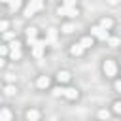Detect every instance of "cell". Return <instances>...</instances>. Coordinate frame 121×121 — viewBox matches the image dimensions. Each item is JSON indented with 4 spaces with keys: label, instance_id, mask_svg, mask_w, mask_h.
<instances>
[{
    "label": "cell",
    "instance_id": "d4e9b609",
    "mask_svg": "<svg viewBox=\"0 0 121 121\" xmlns=\"http://www.w3.org/2000/svg\"><path fill=\"white\" fill-rule=\"evenodd\" d=\"M113 112H115V113L121 112V102H113Z\"/></svg>",
    "mask_w": 121,
    "mask_h": 121
},
{
    "label": "cell",
    "instance_id": "8fae6325",
    "mask_svg": "<svg viewBox=\"0 0 121 121\" xmlns=\"http://www.w3.org/2000/svg\"><path fill=\"white\" fill-rule=\"evenodd\" d=\"M26 119L28 121H38L40 119V112L38 110H28L26 112Z\"/></svg>",
    "mask_w": 121,
    "mask_h": 121
},
{
    "label": "cell",
    "instance_id": "44dd1931",
    "mask_svg": "<svg viewBox=\"0 0 121 121\" xmlns=\"http://www.w3.org/2000/svg\"><path fill=\"white\" fill-rule=\"evenodd\" d=\"M98 117H100V119H108V117H110V112H108V110H100V112H98Z\"/></svg>",
    "mask_w": 121,
    "mask_h": 121
},
{
    "label": "cell",
    "instance_id": "9a60e30c",
    "mask_svg": "<svg viewBox=\"0 0 121 121\" xmlns=\"http://www.w3.org/2000/svg\"><path fill=\"white\" fill-rule=\"evenodd\" d=\"M57 79H59V81H62V83H64V81H68V79H70V72L60 70V72L57 74Z\"/></svg>",
    "mask_w": 121,
    "mask_h": 121
},
{
    "label": "cell",
    "instance_id": "ffe728a7",
    "mask_svg": "<svg viewBox=\"0 0 121 121\" xmlns=\"http://www.w3.org/2000/svg\"><path fill=\"white\" fill-rule=\"evenodd\" d=\"M4 91H6V95H9V96H11V95H15V91H17V89H15L13 85H8Z\"/></svg>",
    "mask_w": 121,
    "mask_h": 121
},
{
    "label": "cell",
    "instance_id": "5bb4252c",
    "mask_svg": "<svg viewBox=\"0 0 121 121\" xmlns=\"http://www.w3.org/2000/svg\"><path fill=\"white\" fill-rule=\"evenodd\" d=\"M0 121H11V112L8 108L0 110Z\"/></svg>",
    "mask_w": 121,
    "mask_h": 121
},
{
    "label": "cell",
    "instance_id": "603a6c76",
    "mask_svg": "<svg viewBox=\"0 0 121 121\" xmlns=\"http://www.w3.org/2000/svg\"><path fill=\"white\" fill-rule=\"evenodd\" d=\"M62 91H64L62 87H55V89H53V96H60V95H62Z\"/></svg>",
    "mask_w": 121,
    "mask_h": 121
},
{
    "label": "cell",
    "instance_id": "2e32d148",
    "mask_svg": "<svg viewBox=\"0 0 121 121\" xmlns=\"http://www.w3.org/2000/svg\"><path fill=\"white\" fill-rule=\"evenodd\" d=\"M9 51H11V59L13 60H19L21 59V47H9Z\"/></svg>",
    "mask_w": 121,
    "mask_h": 121
},
{
    "label": "cell",
    "instance_id": "1f68e13d",
    "mask_svg": "<svg viewBox=\"0 0 121 121\" xmlns=\"http://www.w3.org/2000/svg\"><path fill=\"white\" fill-rule=\"evenodd\" d=\"M0 2H9V0H0Z\"/></svg>",
    "mask_w": 121,
    "mask_h": 121
},
{
    "label": "cell",
    "instance_id": "7c38bea8",
    "mask_svg": "<svg viewBox=\"0 0 121 121\" xmlns=\"http://www.w3.org/2000/svg\"><path fill=\"white\" fill-rule=\"evenodd\" d=\"M79 45H81L83 49H85V47H91V45H93V38H91V36H83V38L79 40Z\"/></svg>",
    "mask_w": 121,
    "mask_h": 121
},
{
    "label": "cell",
    "instance_id": "7a4b0ae2",
    "mask_svg": "<svg viewBox=\"0 0 121 121\" xmlns=\"http://www.w3.org/2000/svg\"><path fill=\"white\" fill-rule=\"evenodd\" d=\"M102 70H104V74H106L108 78H113V76L117 74L115 60H112V59H106V60H104V66H102Z\"/></svg>",
    "mask_w": 121,
    "mask_h": 121
},
{
    "label": "cell",
    "instance_id": "ac0fdd59",
    "mask_svg": "<svg viewBox=\"0 0 121 121\" xmlns=\"http://www.w3.org/2000/svg\"><path fill=\"white\" fill-rule=\"evenodd\" d=\"M74 30H76V26H74L72 23H66V25H62V32L70 34V32H74Z\"/></svg>",
    "mask_w": 121,
    "mask_h": 121
},
{
    "label": "cell",
    "instance_id": "277c9868",
    "mask_svg": "<svg viewBox=\"0 0 121 121\" xmlns=\"http://www.w3.org/2000/svg\"><path fill=\"white\" fill-rule=\"evenodd\" d=\"M57 13H59V15H70V17H76V15H78V8H64V6H62V8L57 9Z\"/></svg>",
    "mask_w": 121,
    "mask_h": 121
},
{
    "label": "cell",
    "instance_id": "8992f818",
    "mask_svg": "<svg viewBox=\"0 0 121 121\" xmlns=\"http://www.w3.org/2000/svg\"><path fill=\"white\" fill-rule=\"evenodd\" d=\"M49 83H51V79H49L47 76H40V78H38V81H36L38 89H47V87H49Z\"/></svg>",
    "mask_w": 121,
    "mask_h": 121
},
{
    "label": "cell",
    "instance_id": "6da1fadb",
    "mask_svg": "<svg viewBox=\"0 0 121 121\" xmlns=\"http://www.w3.org/2000/svg\"><path fill=\"white\" fill-rule=\"evenodd\" d=\"M43 8V0H30L28 2V6L25 8V17H30V15H34L36 11H40Z\"/></svg>",
    "mask_w": 121,
    "mask_h": 121
},
{
    "label": "cell",
    "instance_id": "9c48e42d",
    "mask_svg": "<svg viewBox=\"0 0 121 121\" xmlns=\"http://www.w3.org/2000/svg\"><path fill=\"white\" fill-rule=\"evenodd\" d=\"M47 42L55 47L57 45V30L55 28H49V32H47Z\"/></svg>",
    "mask_w": 121,
    "mask_h": 121
},
{
    "label": "cell",
    "instance_id": "3957f363",
    "mask_svg": "<svg viewBox=\"0 0 121 121\" xmlns=\"http://www.w3.org/2000/svg\"><path fill=\"white\" fill-rule=\"evenodd\" d=\"M43 47H45V42H43V40H36V42L32 43V55H34L36 59H40V57L43 55Z\"/></svg>",
    "mask_w": 121,
    "mask_h": 121
},
{
    "label": "cell",
    "instance_id": "4fadbf2b",
    "mask_svg": "<svg viewBox=\"0 0 121 121\" xmlns=\"http://www.w3.org/2000/svg\"><path fill=\"white\" fill-rule=\"evenodd\" d=\"M70 53H72V55H74V57H79V55H81V53H83V47H81V45H79V43H74V45H72V47H70Z\"/></svg>",
    "mask_w": 121,
    "mask_h": 121
},
{
    "label": "cell",
    "instance_id": "7402d4cb",
    "mask_svg": "<svg viewBox=\"0 0 121 121\" xmlns=\"http://www.w3.org/2000/svg\"><path fill=\"white\" fill-rule=\"evenodd\" d=\"M8 26H9V23H8V21H0V32H6V30H8Z\"/></svg>",
    "mask_w": 121,
    "mask_h": 121
},
{
    "label": "cell",
    "instance_id": "ba28073f",
    "mask_svg": "<svg viewBox=\"0 0 121 121\" xmlns=\"http://www.w3.org/2000/svg\"><path fill=\"white\" fill-rule=\"evenodd\" d=\"M36 34H38V30H36V28H26V40H28V43H30V45L36 42Z\"/></svg>",
    "mask_w": 121,
    "mask_h": 121
},
{
    "label": "cell",
    "instance_id": "f546056e",
    "mask_svg": "<svg viewBox=\"0 0 121 121\" xmlns=\"http://www.w3.org/2000/svg\"><path fill=\"white\" fill-rule=\"evenodd\" d=\"M117 2H119V0H108V4H110V6H117Z\"/></svg>",
    "mask_w": 121,
    "mask_h": 121
},
{
    "label": "cell",
    "instance_id": "4316f807",
    "mask_svg": "<svg viewBox=\"0 0 121 121\" xmlns=\"http://www.w3.org/2000/svg\"><path fill=\"white\" fill-rule=\"evenodd\" d=\"M6 53H8V47L6 45H0V57H4Z\"/></svg>",
    "mask_w": 121,
    "mask_h": 121
},
{
    "label": "cell",
    "instance_id": "5b68a950",
    "mask_svg": "<svg viewBox=\"0 0 121 121\" xmlns=\"http://www.w3.org/2000/svg\"><path fill=\"white\" fill-rule=\"evenodd\" d=\"M91 34H95L98 40H108V30H102L100 26H93L91 28Z\"/></svg>",
    "mask_w": 121,
    "mask_h": 121
},
{
    "label": "cell",
    "instance_id": "cb8c5ba5",
    "mask_svg": "<svg viewBox=\"0 0 121 121\" xmlns=\"http://www.w3.org/2000/svg\"><path fill=\"white\" fill-rule=\"evenodd\" d=\"M76 6V0H64V8H74Z\"/></svg>",
    "mask_w": 121,
    "mask_h": 121
},
{
    "label": "cell",
    "instance_id": "30bf717a",
    "mask_svg": "<svg viewBox=\"0 0 121 121\" xmlns=\"http://www.w3.org/2000/svg\"><path fill=\"white\" fill-rule=\"evenodd\" d=\"M112 26H113V21H112L110 17H104V19L100 21V28H102V30H108V28H112Z\"/></svg>",
    "mask_w": 121,
    "mask_h": 121
},
{
    "label": "cell",
    "instance_id": "e0dca14e",
    "mask_svg": "<svg viewBox=\"0 0 121 121\" xmlns=\"http://www.w3.org/2000/svg\"><path fill=\"white\" fill-rule=\"evenodd\" d=\"M8 4H9V9H11V11H17V9L21 8V0H9Z\"/></svg>",
    "mask_w": 121,
    "mask_h": 121
},
{
    "label": "cell",
    "instance_id": "484cf974",
    "mask_svg": "<svg viewBox=\"0 0 121 121\" xmlns=\"http://www.w3.org/2000/svg\"><path fill=\"white\" fill-rule=\"evenodd\" d=\"M4 38H6V40H13V38H15V34H13V32H6V34H4Z\"/></svg>",
    "mask_w": 121,
    "mask_h": 121
},
{
    "label": "cell",
    "instance_id": "d6986e66",
    "mask_svg": "<svg viewBox=\"0 0 121 121\" xmlns=\"http://www.w3.org/2000/svg\"><path fill=\"white\" fill-rule=\"evenodd\" d=\"M108 43H110L112 47H117V45H119V38H108Z\"/></svg>",
    "mask_w": 121,
    "mask_h": 121
},
{
    "label": "cell",
    "instance_id": "83f0119b",
    "mask_svg": "<svg viewBox=\"0 0 121 121\" xmlns=\"http://www.w3.org/2000/svg\"><path fill=\"white\" fill-rule=\"evenodd\" d=\"M6 79H8V81H15V76H13V74H8Z\"/></svg>",
    "mask_w": 121,
    "mask_h": 121
},
{
    "label": "cell",
    "instance_id": "52a82bcc",
    "mask_svg": "<svg viewBox=\"0 0 121 121\" xmlns=\"http://www.w3.org/2000/svg\"><path fill=\"white\" fill-rule=\"evenodd\" d=\"M62 95H64L66 98H70V100H76V98L79 96V93H78L74 87H68V89H64V91H62Z\"/></svg>",
    "mask_w": 121,
    "mask_h": 121
},
{
    "label": "cell",
    "instance_id": "f1b7e54d",
    "mask_svg": "<svg viewBox=\"0 0 121 121\" xmlns=\"http://www.w3.org/2000/svg\"><path fill=\"white\" fill-rule=\"evenodd\" d=\"M113 87H115V91H121V83H119V81H115V85H113Z\"/></svg>",
    "mask_w": 121,
    "mask_h": 121
},
{
    "label": "cell",
    "instance_id": "4dcf8cb0",
    "mask_svg": "<svg viewBox=\"0 0 121 121\" xmlns=\"http://www.w3.org/2000/svg\"><path fill=\"white\" fill-rule=\"evenodd\" d=\"M2 66H4V60H2V57H0V68H2Z\"/></svg>",
    "mask_w": 121,
    "mask_h": 121
}]
</instances>
